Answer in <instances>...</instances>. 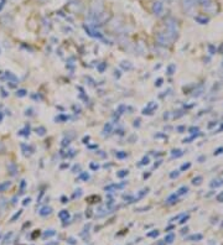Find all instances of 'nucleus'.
Returning a JSON list of instances; mask_svg holds the SVG:
<instances>
[{"label":"nucleus","instance_id":"nucleus-10","mask_svg":"<svg viewBox=\"0 0 223 245\" xmlns=\"http://www.w3.org/2000/svg\"><path fill=\"white\" fill-rule=\"evenodd\" d=\"M120 67H121L123 70H125V71H132V70H133L132 63L128 62V61H123V62L120 63Z\"/></svg>","mask_w":223,"mask_h":245},{"label":"nucleus","instance_id":"nucleus-49","mask_svg":"<svg viewBox=\"0 0 223 245\" xmlns=\"http://www.w3.org/2000/svg\"><path fill=\"white\" fill-rule=\"evenodd\" d=\"M195 131H198V128H190V133H195Z\"/></svg>","mask_w":223,"mask_h":245},{"label":"nucleus","instance_id":"nucleus-54","mask_svg":"<svg viewBox=\"0 0 223 245\" xmlns=\"http://www.w3.org/2000/svg\"><path fill=\"white\" fill-rule=\"evenodd\" d=\"M46 245H58V243L56 241V243H51V244H46Z\"/></svg>","mask_w":223,"mask_h":245},{"label":"nucleus","instance_id":"nucleus-8","mask_svg":"<svg viewBox=\"0 0 223 245\" xmlns=\"http://www.w3.org/2000/svg\"><path fill=\"white\" fill-rule=\"evenodd\" d=\"M58 218L62 221V222H67L68 221V218H70V213H68V210H61L60 213H58Z\"/></svg>","mask_w":223,"mask_h":245},{"label":"nucleus","instance_id":"nucleus-11","mask_svg":"<svg viewBox=\"0 0 223 245\" xmlns=\"http://www.w3.org/2000/svg\"><path fill=\"white\" fill-rule=\"evenodd\" d=\"M203 236H202V234H194V235H190L188 238H187V240H191V241H198V240H201Z\"/></svg>","mask_w":223,"mask_h":245},{"label":"nucleus","instance_id":"nucleus-43","mask_svg":"<svg viewBox=\"0 0 223 245\" xmlns=\"http://www.w3.org/2000/svg\"><path fill=\"white\" fill-rule=\"evenodd\" d=\"M161 84H163V78H159V79H157V81H156V83H155V85H156V87H160V85H161Z\"/></svg>","mask_w":223,"mask_h":245},{"label":"nucleus","instance_id":"nucleus-40","mask_svg":"<svg viewBox=\"0 0 223 245\" xmlns=\"http://www.w3.org/2000/svg\"><path fill=\"white\" fill-rule=\"evenodd\" d=\"M190 166H191V164H190V162H188V164H185V165H182V166H181V170H182V171H185V170L190 168Z\"/></svg>","mask_w":223,"mask_h":245},{"label":"nucleus","instance_id":"nucleus-38","mask_svg":"<svg viewBox=\"0 0 223 245\" xmlns=\"http://www.w3.org/2000/svg\"><path fill=\"white\" fill-rule=\"evenodd\" d=\"M4 151H5V145H4L2 141H0V154H3Z\"/></svg>","mask_w":223,"mask_h":245},{"label":"nucleus","instance_id":"nucleus-25","mask_svg":"<svg viewBox=\"0 0 223 245\" xmlns=\"http://www.w3.org/2000/svg\"><path fill=\"white\" fill-rule=\"evenodd\" d=\"M115 156H117L118 159H125L128 155H126V152H124V151H118L117 154H115Z\"/></svg>","mask_w":223,"mask_h":245},{"label":"nucleus","instance_id":"nucleus-50","mask_svg":"<svg viewBox=\"0 0 223 245\" xmlns=\"http://www.w3.org/2000/svg\"><path fill=\"white\" fill-rule=\"evenodd\" d=\"M88 141H89V136H87V138L83 139V144H88Z\"/></svg>","mask_w":223,"mask_h":245},{"label":"nucleus","instance_id":"nucleus-48","mask_svg":"<svg viewBox=\"0 0 223 245\" xmlns=\"http://www.w3.org/2000/svg\"><path fill=\"white\" fill-rule=\"evenodd\" d=\"M139 125H140V119H136L134 121V126H139Z\"/></svg>","mask_w":223,"mask_h":245},{"label":"nucleus","instance_id":"nucleus-7","mask_svg":"<svg viewBox=\"0 0 223 245\" xmlns=\"http://www.w3.org/2000/svg\"><path fill=\"white\" fill-rule=\"evenodd\" d=\"M6 167H8V171H9V173L11 176H16V173H17V166L14 162H9Z\"/></svg>","mask_w":223,"mask_h":245},{"label":"nucleus","instance_id":"nucleus-6","mask_svg":"<svg viewBox=\"0 0 223 245\" xmlns=\"http://www.w3.org/2000/svg\"><path fill=\"white\" fill-rule=\"evenodd\" d=\"M39 213H40L41 217H47V216H50V214L52 213V208L48 207V205H45V207H42V208L40 209Z\"/></svg>","mask_w":223,"mask_h":245},{"label":"nucleus","instance_id":"nucleus-39","mask_svg":"<svg viewBox=\"0 0 223 245\" xmlns=\"http://www.w3.org/2000/svg\"><path fill=\"white\" fill-rule=\"evenodd\" d=\"M68 119V116H66V115H60L58 118H56V121L57 120H67Z\"/></svg>","mask_w":223,"mask_h":245},{"label":"nucleus","instance_id":"nucleus-31","mask_svg":"<svg viewBox=\"0 0 223 245\" xmlns=\"http://www.w3.org/2000/svg\"><path fill=\"white\" fill-rule=\"evenodd\" d=\"M198 2H200V4L203 5V6H208V5H211V0H198Z\"/></svg>","mask_w":223,"mask_h":245},{"label":"nucleus","instance_id":"nucleus-21","mask_svg":"<svg viewBox=\"0 0 223 245\" xmlns=\"http://www.w3.org/2000/svg\"><path fill=\"white\" fill-rule=\"evenodd\" d=\"M21 213H22V210H19L17 213H15V214H14V216L11 217L10 222H11V223H14V222H15L16 219H19V218H20V216H21Z\"/></svg>","mask_w":223,"mask_h":245},{"label":"nucleus","instance_id":"nucleus-45","mask_svg":"<svg viewBox=\"0 0 223 245\" xmlns=\"http://www.w3.org/2000/svg\"><path fill=\"white\" fill-rule=\"evenodd\" d=\"M187 219H188V216H186V217H183V218H182V219H181V221H180V224H185V223H186V221H187Z\"/></svg>","mask_w":223,"mask_h":245},{"label":"nucleus","instance_id":"nucleus-41","mask_svg":"<svg viewBox=\"0 0 223 245\" xmlns=\"http://www.w3.org/2000/svg\"><path fill=\"white\" fill-rule=\"evenodd\" d=\"M177 176H179V172H177V171H172V172L170 173V177H171V178H175V177H177Z\"/></svg>","mask_w":223,"mask_h":245},{"label":"nucleus","instance_id":"nucleus-2","mask_svg":"<svg viewBox=\"0 0 223 245\" xmlns=\"http://www.w3.org/2000/svg\"><path fill=\"white\" fill-rule=\"evenodd\" d=\"M152 13L156 16H161L163 13H164V4L161 2H155L152 4Z\"/></svg>","mask_w":223,"mask_h":245},{"label":"nucleus","instance_id":"nucleus-14","mask_svg":"<svg viewBox=\"0 0 223 245\" xmlns=\"http://www.w3.org/2000/svg\"><path fill=\"white\" fill-rule=\"evenodd\" d=\"M128 173H129L128 170H120L119 172H117V177H119V178H124V177L128 176Z\"/></svg>","mask_w":223,"mask_h":245},{"label":"nucleus","instance_id":"nucleus-12","mask_svg":"<svg viewBox=\"0 0 223 245\" xmlns=\"http://www.w3.org/2000/svg\"><path fill=\"white\" fill-rule=\"evenodd\" d=\"M222 185H223V181L219 179V178L213 179V181L211 182V187H212V188H214V187H219V186H222Z\"/></svg>","mask_w":223,"mask_h":245},{"label":"nucleus","instance_id":"nucleus-15","mask_svg":"<svg viewBox=\"0 0 223 245\" xmlns=\"http://www.w3.org/2000/svg\"><path fill=\"white\" fill-rule=\"evenodd\" d=\"M19 135H22V136H29V135H30V126H26L25 129L20 130V131H19Z\"/></svg>","mask_w":223,"mask_h":245},{"label":"nucleus","instance_id":"nucleus-18","mask_svg":"<svg viewBox=\"0 0 223 245\" xmlns=\"http://www.w3.org/2000/svg\"><path fill=\"white\" fill-rule=\"evenodd\" d=\"M5 77L8 78V79H10V81H13V82H17V78L11 73V72H5Z\"/></svg>","mask_w":223,"mask_h":245},{"label":"nucleus","instance_id":"nucleus-52","mask_svg":"<svg viewBox=\"0 0 223 245\" xmlns=\"http://www.w3.org/2000/svg\"><path fill=\"white\" fill-rule=\"evenodd\" d=\"M177 130H179V131H183V130H185V128H183V126H179V128H177Z\"/></svg>","mask_w":223,"mask_h":245},{"label":"nucleus","instance_id":"nucleus-4","mask_svg":"<svg viewBox=\"0 0 223 245\" xmlns=\"http://www.w3.org/2000/svg\"><path fill=\"white\" fill-rule=\"evenodd\" d=\"M84 28H86L87 34H88L90 37H95V39H102V37H103L102 34H101L99 31H95V30H93V28H90V27H87V26H84Z\"/></svg>","mask_w":223,"mask_h":245},{"label":"nucleus","instance_id":"nucleus-27","mask_svg":"<svg viewBox=\"0 0 223 245\" xmlns=\"http://www.w3.org/2000/svg\"><path fill=\"white\" fill-rule=\"evenodd\" d=\"M175 70H176V66H175V65H170V66L167 67V74H170V76L174 74V71H175Z\"/></svg>","mask_w":223,"mask_h":245},{"label":"nucleus","instance_id":"nucleus-5","mask_svg":"<svg viewBox=\"0 0 223 245\" xmlns=\"http://www.w3.org/2000/svg\"><path fill=\"white\" fill-rule=\"evenodd\" d=\"M195 8V0H183V9L186 11H192Z\"/></svg>","mask_w":223,"mask_h":245},{"label":"nucleus","instance_id":"nucleus-13","mask_svg":"<svg viewBox=\"0 0 223 245\" xmlns=\"http://www.w3.org/2000/svg\"><path fill=\"white\" fill-rule=\"evenodd\" d=\"M174 239H175V234H172V233H170V234H167L166 236H165V243L166 244H171L172 241H174Z\"/></svg>","mask_w":223,"mask_h":245},{"label":"nucleus","instance_id":"nucleus-58","mask_svg":"<svg viewBox=\"0 0 223 245\" xmlns=\"http://www.w3.org/2000/svg\"><path fill=\"white\" fill-rule=\"evenodd\" d=\"M0 239H2V235H0Z\"/></svg>","mask_w":223,"mask_h":245},{"label":"nucleus","instance_id":"nucleus-30","mask_svg":"<svg viewBox=\"0 0 223 245\" xmlns=\"http://www.w3.org/2000/svg\"><path fill=\"white\" fill-rule=\"evenodd\" d=\"M112 131V124L108 123V124L104 125V133H110Z\"/></svg>","mask_w":223,"mask_h":245},{"label":"nucleus","instance_id":"nucleus-47","mask_svg":"<svg viewBox=\"0 0 223 245\" xmlns=\"http://www.w3.org/2000/svg\"><path fill=\"white\" fill-rule=\"evenodd\" d=\"M61 201H62V203H63V204H66V203L68 202V198H66V197H62V198H61Z\"/></svg>","mask_w":223,"mask_h":245},{"label":"nucleus","instance_id":"nucleus-9","mask_svg":"<svg viewBox=\"0 0 223 245\" xmlns=\"http://www.w3.org/2000/svg\"><path fill=\"white\" fill-rule=\"evenodd\" d=\"M10 187H11V182H10V181H4V182H2V183H0V193H3V192H5V191H8Z\"/></svg>","mask_w":223,"mask_h":245},{"label":"nucleus","instance_id":"nucleus-3","mask_svg":"<svg viewBox=\"0 0 223 245\" xmlns=\"http://www.w3.org/2000/svg\"><path fill=\"white\" fill-rule=\"evenodd\" d=\"M155 109H157V104H155L154 102H150V103L148 104V107H146L145 109H143V114H144V115H150V114H152V111H154Z\"/></svg>","mask_w":223,"mask_h":245},{"label":"nucleus","instance_id":"nucleus-44","mask_svg":"<svg viewBox=\"0 0 223 245\" xmlns=\"http://www.w3.org/2000/svg\"><path fill=\"white\" fill-rule=\"evenodd\" d=\"M30 202H31V198H25L24 202H22V204H24V205H27Z\"/></svg>","mask_w":223,"mask_h":245},{"label":"nucleus","instance_id":"nucleus-55","mask_svg":"<svg viewBox=\"0 0 223 245\" xmlns=\"http://www.w3.org/2000/svg\"><path fill=\"white\" fill-rule=\"evenodd\" d=\"M2 121H3V114L0 113V123H2Z\"/></svg>","mask_w":223,"mask_h":245},{"label":"nucleus","instance_id":"nucleus-22","mask_svg":"<svg viewBox=\"0 0 223 245\" xmlns=\"http://www.w3.org/2000/svg\"><path fill=\"white\" fill-rule=\"evenodd\" d=\"M106 68H107V63H104V62H103V63H99L98 67H97V70L99 71V73H103V72L106 71Z\"/></svg>","mask_w":223,"mask_h":245},{"label":"nucleus","instance_id":"nucleus-19","mask_svg":"<svg viewBox=\"0 0 223 245\" xmlns=\"http://www.w3.org/2000/svg\"><path fill=\"white\" fill-rule=\"evenodd\" d=\"M36 134H39L40 136H44L46 134V129L44 126H39V128H36Z\"/></svg>","mask_w":223,"mask_h":245},{"label":"nucleus","instance_id":"nucleus-35","mask_svg":"<svg viewBox=\"0 0 223 245\" xmlns=\"http://www.w3.org/2000/svg\"><path fill=\"white\" fill-rule=\"evenodd\" d=\"M159 235V232L157 230H152L151 233H148V236L149 238H155V236H157Z\"/></svg>","mask_w":223,"mask_h":245},{"label":"nucleus","instance_id":"nucleus-32","mask_svg":"<svg viewBox=\"0 0 223 245\" xmlns=\"http://www.w3.org/2000/svg\"><path fill=\"white\" fill-rule=\"evenodd\" d=\"M201 181H202V177H201V176H198V177H196V178H194V179H192V183H194V185H200V183H201Z\"/></svg>","mask_w":223,"mask_h":245},{"label":"nucleus","instance_id":"nucleus-1","mask_svg":"<svg viewBox=\"0 0 223 245\" xmlns=\"http://www.w3.org/2000/svg\"><path fill=\"white\" fill-rule=\"evenodd\" d=\"M156 41H157L159 45H161V46H169V45L172 42L165 32H159V34L156 35Z\"/></svg>","mask_w":223,"mask_h":245},{"label":"nucleus","instance_id":"nucleus-26","mask_svg":"<svg viewBox=\"0 0 223 245\" xmlns=\"http://www.w3.org/2000/svg\"><path fill=\"white\" fill-rule=\"evenodd\" d=\"M148 192H149V188H144V190H141V191L139 192V194H138V198H136V199H140V198H143V197H144V196H145Z\"/></svg>","mask_w":223,"mask_h":245},{"label":"nucleus","instance_id":"nucleus-42","mask_svg":"<svg viewBox=\"0 0 223 245\" xmlns=\"http://www.w3.org/2000/svg\"><path fill=\"white\" fill-rule=\"evenodd\" d=\"M217 201H218V202H223V192H221V193L217 196Z\"/></svg>","mask_w":223,"mask_h":245},{"label":"nucleus","instance_id":"nucleus-36","mask_svg":"<svg viewBox=\"0 0 223 245\" xmlns=\"http://www.w3.org/2000/svg\"><path fill=\"white\" fill-rule=\"evenodd\" d=\"M81 194H82V190L78 188V190L76 191V193L73 194V198H78V197H81Z\"/></svg>","mask_w":223,"mask_h":245},{"label":"nucleus","instance_id":"nucleus-24","mask_svg":"<svg viewBox=\"0 0 223 245\" xmlns=\"http://www.w3.org/2000/svg\"><path fill=\"white\" fill-rule=\"evenodd\" d=\"M27 94V92L25 90V89H19L17 92H16V96L17 97H20V98H22V97H25Z\"/></svg>","mask_w":223,"mask_h":245},{"label":"nucleus","instance_id":"nucleus-56","mask_svg":"<svg viewBox=\"0 0 223 245\" xmlns=\"http://www.w3.org/2000/svg\"><path fill=\"white\" fill-rule=\"evenodd\" d=\"M164 2H166V3H171L172 0H164Z\"/></svg>","mask_w":223,"mask_h":245},{"label":"nucleus","instance_id":"nucleus-53","mask_svg":"<svg viewBox=\"0 0 223 245\" xmlns=\"http://www.w3.org/2000/svg\"><path fill=\"white\" fill-rule=\"evenodd\" d=\"M157 245H166V243H165V241H160V243H159Z\"/></svg>","mask_w":223,"mask_h":245},{"label":"nucleus","instance_id":"nucleus-28","mask_svg":"<svg viewBox=\"0 0 223 245\" xmlns=\"http://www.w3.org/2000/svg\"><path fill=\"white\" fill-rule=\"evenodd\" d=\"M149 162H150V160H149V157H143V160H141V162L138 165V166H145V165H149Z\"/></svg>","mask_w":223,"mask_h":245},{"label":"nucleus","instance_id":"nucleus-51","mask_svg":"<svg viewBox=\"0 0 223 245\" xmlns=\"http://www.w3.org/2000/svg\"><path fill=\"white\" fill-rule=\"evenodd\" d=\"M114 73H115V77H117V78H119V77H120V72H119V71H115Z\"/></svg>","mask_w":223,"mask_h":245},{"label":"nucleus","instance_id":"nucleus-33","mask_svg":"<svg viewBox=\"0 0 223 245\" xmlns=\"http://www.w3.org/2000/svg\"><path fill=\"white\" fill-rule=\"evenodd\" d=\"M79 178H81V179H84V181H87V179H89V173H87V172H83V173H81Z\"/></svg>","mask_w":223,"mask_h":245},{"label":"nucleus","instance_id":"nucleus-17","mask_svg":"<svg viewBox=\"0 0 223 245\" xmlns=\"http://www.w3.org/2000/svg\"><path fill=\"white\" fill-rule=\"evenodd\" d=\"M55 234H56V232H55L53 229H50V230H46V232L44 233L42 236H44V238H51V236H53Z\"/></svg>","mask_w":223,"mask_h":245},{"label":"nucleus","instance_id":"nucleus-34","mask_svg":"<svg viewBox=\"0 0 223 245\" xmlns=\"http://www.w3.org/2000/svg\"><path fill=\"white\" fill-rule=\"evenodd\" d=\"M67 243H68V244H71V245H76V244H77V240H76L75 238L70 236V238H67Z\"/></svg>","mask_w":223,"mask_h":245},{"label":"nucleus","instance_id":"nucleus-29","mask_svg":"<svg viewBox=\"0 0 223 245\" xmlns=\"http://www.w3.org/2000/svg\"><path fill=\"white\" fill-rule=\"evenodd\" d=\"M200 24H207L208 22V19H206V17H200V16H197V17H195Z\"/></svg>","mask_w":223,"mask_h":245},{"label":"nucleus","instance_id":"nucleus-16","mask_svg":"<svg viewBox=\"0 0 223 245\" xmlns=\"http://www.w3.org/2000/svg\"><path fill=\"white\" fill-rule=\"evenodd\" d=\"M169 204H174L175 202H177V194H171L169 198H167V201H166Z\"/></svg>","mask_w":223,"mask_h":245},{"label":"nucleus","instance_id":"nucleus-23","mask_svg":"<svg viewBox=\"0 0 223 245\" xmlns=\"http://www.w3.org/2000/svg\"><path fill=\"white\" fill-rule=\"evenodd\" d=\"M187 192H188V188L183 186V187H181V188H180V190L177 191V196H182V194H186Z\"/></svg>","mask_w":223,"mask_h":245},{"label":"nucleus","instance_id":"nucleus-57","mask_svg":"<svg viewBox=\"0 0 223 245\" xmlns=\"http://www.w3.org/2000/svg\"><path fill=\"white\" fill-rule=\"evenodd\" d=\"M221 130H223V125H222V128H221Z\"/></svg>","mask_w":223,"mask_h":245},{"label":"nucleus","instance_id":"nucleus-37","mask_svg":"<svg viewBox=\"0 0 223 245\" xmlns=\"http://www.w3.org/2000/svg\"><path fill=\"white\" fill-rule=\"evenodd\" d=\"M151 207H143V208H136L135 212H143V210H149Z\"/></svg>","mask_w":223,"mask_h":245},{"label":"nucleus","instance_id":"nucleus-46","mask_svg":"<svg viewBox=\"0 0 223 245\" xmlns=\"http://www.w3.org/2000/svg\"><path fill=\"white\" fill-rule=\"evenodd\" d=\"M98 167H99L98 165H95V164H90V168H92V170H98Z\"/></svg>","mask_w":223,"mask_h":245},{"label":"nucleus","instance_id":"nucleus-20","mask_svg":"<svg viewBox=\"0 0 223 245\" xmlns=\"http://www.w3.org/2000/svg\"><path fill=\"white\" fill-rule=\"evenodd\" d=\"M182 154H183V152H182L181 150H179V149H177V150H172V152H171V155H172L174 157H175V156H176V157H180V156H182Z\"/></svg>","mask_w":223,"mask_h":245}]
</instances>
